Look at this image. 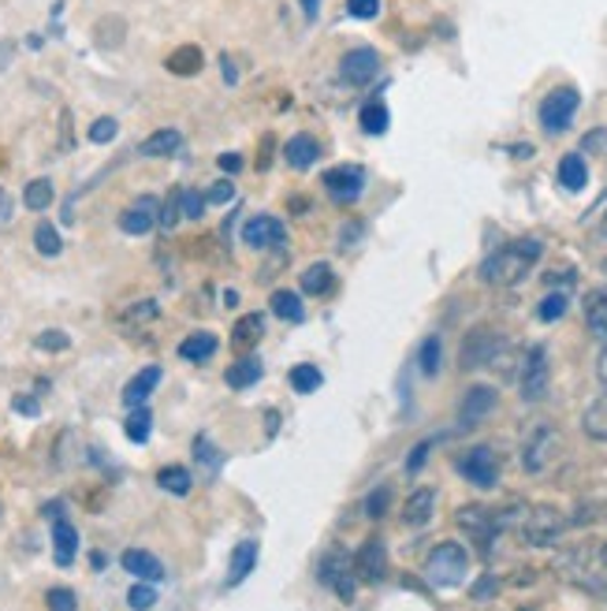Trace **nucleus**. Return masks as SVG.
<instances>
[{"label": "nucleus", "instance_id": "27", "mask_svg": "<svg viewBox=\"0 0 607 611\" xmlns=\"http://www.w3.org/2000/svg\"><path fill=\"white\" fill-rule=\"evenodd\" d=\"M164 68H168L172 76H179V79L198 76V71H201V49H198V45H179L176 53H168Z\"/></svg>", "mask_w": 607, "mask_h": 611}, {"label": "nucleus", "instance_id": "5", "mask_svg": "<svg viewBox=\"0 0 607 611\" xmlns=\"http://www.w3.org/2000/svg\"><path fill=\"white\" fill-rule=\"evenodd\" d=\"M563 530H567L563 511H556V507H548V504L533 507V511L526 515V522H522V537H526V544H537V549L551 544Z\"/></svg>", "mask_w": 607, "mask_h": 611}, {"label": "nucleus", "instance_id": "20", "mask_svg": "<svg viewBox=\"0 0 607 611\" xmlns=\"http://www.w3.org/2000/svg\"><path fill=\"white\" fill-rule=\"evenodd\" d=\"M257 567V541H238L227 560V586H243Z\"/></svg>", "mask_w": 607, "mask_h": 611}, {"label": "nucleus", "instance_id": "37", "mask_svg": "<svg viewBox=\"0 0 607 611\" xmlns=\"http://www.w3.org/2000/svg\"><path fill=\"white\" fill-rule=\"evenodd\" d=\"M320 384H325V377H320V369H317V366L302 362V366H294V369H291V388H294V392H299V395L317 392Z\"/></svg>", "mask_w": 607, "mask_h": 611}, {"label": "nucleus", "instance_id": "56", "mask_svg": "<svg viewBox=\"0 0 607 611\" xmlns=\"http://www.w3.org/2000/svg\"><path fill=\"white\" fill-rule=\"evenodd\" d=\"M220 76H224V82H227V87H235V82H238V71H235V64L227 60V57H220Z\"/></svg>", "mask_w": 607, "mask_h": 611}, {"label": "nucleus", "instance_id": "52", "mask_svg": "<svg viewBox=\"0 0 607 611\" xmlns=\"http://www.w3.org/2000/svg\"><path fill=\"white\" fill-rule=\"evenodd\" d=\"M12 411H15V414H26V418H38V414H42V403L31 400V395H15V400H12Z\"/></svg>", "mask_w": 607, "mask_h": 611}, {"label": "nucleus", "instance_id": "22", "mask_svg": "<svg viewBox=\"0 0 607 611\" xmlns=\"http://www.w3.org/2000/svg\"><path fill=\"white\" fill-rule=\"evenodd\" d=\"M585 325L596 339H604L607 344V291L604 287H596V291L585 295Z\"/></svg>", "mask_w": 607, "mask_h": 611}, {"label": "nucleus", "instance_id": "43", "mask_svg": "<svg viewBox=\"0 0 607 611\" xmlns=\"http://www.w3.org/2000/svg\"><path fill=\"white\" fill-rule=\"evenodd\" d=\"M34 347H38V350H49V355H57V350H68V347H71V336H68V332H60V328H45V332H38Z\"/></svg>", "mask_w": 607, "mask_h": 611}, {"label": "nucleus", "instance_id": "1", "mask_svg": "<svg viewBox=\"0 0 607 611\" xmlns=\"http://www.w3.org/2000/svg\"><path fill=\"white\" fill-rule=\"evenodd\" d=\"M540 254H545V243H540V239H514V243L500 246L495 254L485 257L481 280L492 287H514L533 273V265L540 262Z\"/></svg>", "mask_w": 607, "mask_h": 611}, {"label": "nucleus", "instance_id": "24", "mask_svg": "<svg viewBox=\"0 0 607 611\" xmlns=\"http://www.w3.org/2000/svg\"><path fill=\"white\" fill-rule=\"evenodd\" d=\"M432 507H436V493H432V488H418V493H413L407 504H402V522L407 526H425L429 518H432Z\"/></svg>", "mask_w": 607, "mask_h": 611}, {"label": "nucleus", "instance_id": "19", "mask_svg": "<svg viewBox=\"0 0 607 611\" xmlns=\"http://www.w3.org/2000/svg\"><path fill=\"white\" fill-rule=\"evenodd\" d=\"M161 377H164V369L161 366H145L142 373H135L131 381H127V388H124V403L131 406H145V400H150L153 395V388L161 384Z\"/></svg>", "mask_w": 607, "mask_h": 611}, {"label": "nucleus", "instance_id": "61", "mask_svg": "<svg viewBox=\"0 0 607 611\" xmlns=\"http://www.w3.org/2000/svg\"><path fill=\"white\" fill-rule=\"evenodd\" d=\"M600 563H604V567H607V541H604V549H600Z\"/></svg>", "mask_w": 607, "mask_h": 611}, {"label": "nucleus", "instance_id": "3", "mask_svg": "<svg viewBox=\"0 0 607 611\" xmlns=\"http://www.w3.org/2000/svg\"><path fill=\"white\" fill-rule=\"evenodd\" d=\"M563 459V433L551 422H537L522 440V466L526 474H548Z\"/></svg>", "mask_w": 607, "mask_h": 611}, {"label": "nucleus", "instance_id": "14", "mask_svg": "<svg viewBox=\"0 0 607 611\" xmlns=\"http://www.w3.org/2000/svg\"><path fill=\"white\" fill-rule=\"evenodd\" d=\"M495 403H500L495 388H489V384L470 388V392H466V400H463V406H458V425H463V429H474L477 422H485L495 411Z\"/></svg>", "mask_w": 607, "mask_h": 611}, {"label": "nucleus", "instance_id": "34", "mask_svg": "<svg viewBox=\"0 0 607 611\" xmlns=\"http://www.w3.org/2000/svg\"><path fill=\"white\" fill-rule=\"evenodd\" d=\"M23 206L31 212H45L52 206V183L49 180H31L23 187Z\"/></svg>", "mask_w": 607, "mask_h": 611}, {"label": "nucleus", "instance_id": "38", "mask_svg": "<svg viewBox=\"0 0 607 611\" xmlns=\"http://www.w3.org/2000/svg\"><path fill=\"white\" fill-rule=\"evenodd\" d=\"M34 246H38V254H45V257H57L63 250V239H60V231L49 224V220H42V224L34 228Z\"/></svg>", "mask_w": 607, "mask_h": 611}, {"label": "nucleus", "instance_id": "29", "mask_svg": "<svg viewBox=\"0 0 607 611\" xmlns=\"http://www.w3.org/2000/svg\"><path fill=\"white\" fill-rule=\"evenodd\" d=\"M261 332H265L261 313H243V318L235 321V328H232V344L238 350H246V347H254L257 339H261Z\"/></svg>", "mask_w": 607, "mask_h": 611}, {"label": "nucleus", "instance_id": "39", "mask_svg": "<svg viewBox=\"0 0 607 611\" xmlns=\"http://www.w3.org/2000/svg\"><path fill=\"white\" fill-rule=\"evenodd\" d=\"M183 220V191L176 187L168 194V198L161 201V212H157V224L164 228V231H172Z\"/></svg>", "mask_w": 607, "mask_h": 611}, {"label": "nucleus", "instance_id": "50", "mask_svg": "<svg viewBox=\"0 0 607 611\" xmlns=\"http://www.w3.org/2000/svg\"><path fill=\"white\" fill-rule=\"evenodd\" d=\"M347 12L354 20H376L381 15V0H347Z\"/></svg>", "mask_w": 607, "mask_h": 611}, {"label": "nucleus", "instance_id": "8", "mask_svg": "<svg viewBox=\"0 0 607 611\" xmlns=\"http://www.w3.org/2000/svg\"><path fill=\"white\" fill-rule=\"evenodd\" d=\"M320 581H325L339 600H351L354 597V560H347V552L332 549L320 560Z\"/></svg>", "mask_w": 607, "mask_h": 611}, {"label": "nucleus", "instance_id": "58", "mask_svg": "<svg viewBox=\"0 0 607 611\" xmlns=\"http://www.w3.org/2000/svg\"><path fill=\"white\" fill-rule=\"evenodd\" d=\"M12 53H15V45L12 42H0V71H4V64L12 60Z\"/></svg>", "mask_w": 607, "mask_h": 611}, {"label": "nucleus", "instance_id": "6", "mask_svg": "<svg viewBox=\"0 0 607 611\" xmlns=\"http://www.w3.org/2000/svg\"><path fill=\"white\" fill-rule=\"evenodd\" d=\"M339 76H343L347 87H370V82L381 76V53L362 45V49H351L343 60H339Z\"/></svg>", "mask_w": 607, "mask_h": 611}, {"label": "nucleus", "instance_id": "25", "mask_svg": "<svg viewBox=\"0 0 607 611\" xmlns=\"http://www.w3.org/2000/svg\"><path fill=\"white\" fill-rule=\"evenodd\" d=\"M332 287H336V273H332V265L328 262H314L306 273H302V291L306 295L325 299V295H332Z\"/></svg>", "mask_w": 607, "mask_h": 611}, {"label": "nucleus", "instance_id": "47", "mask_svg": "<svg viewBox=\"0 0 607 611\" xmlns=\"http://www.w3.org/2000/svg\"><path fill=\"white\" fill-rule=\"evenodd\" d=\"M567 313V295L563 291H556V295H548L545 302H540V310H537V318L540 321H559Z\"/></svg>", "mask_w": 607, "mask_h": 611}, {"label": "nucleus", "instance_id": "46", "mask_svg": "<svg viewBox=\"0 0 607 611\" xmlns=\"http://www.w3.org/2000/svg\"><path fill=\"white\" fill-rule=\"evenodd\" d=\"M116 135H119V124L113 116H101V119H94V127H90V142H97V146L113 142Z\"/></svg>", "mask_w": 607, "mask_h": 611}, {"label": "nucleus", "instance_id": "33", "mask_svg": "<svg viewBox=\"0 0 607 611\" xmlns=\"http://www.w3.org/2000/svg\"><path fill=\"white\" fill-rule=\"evenodd\" d=\"M150 425H153L150 406H135V411L127 414V422H124L127 440H131V443H145V440H150Z\"/></svg>", "mask_w": 607, "mask_h": 611}, {"label": "nucleus", "instance_id": "45", "mask_svg": "<svg viewBox=\"0 0 607 611\" xmlns=\"http://www.w3.org/2000/svg\"><path fill=\"white\" fill-rule=\"evenodd\" d=\"M195 456H198V462H206L209 474H217L220 462H224V456H220V451L213 448V440H209V437H198L195 440Z\"/></svg>", "mask_w": 607, "mask_h": 611}, {"label": "nucleus", "instance_id": "11", "mask_svg": "<svg viewBox=\"0 0 607 611\" xmlns=\"http://www.w3.org/2000/svg\"><path fill=\"white\" fill-rule=\"evenodd\" d=\"M325 191L332 194L336 201H358L365 191V172L358 164H336V169L325 172Z\"/></svg>", "mask_w": 607, "mask_h": 611}, {"label": "nucleus", "instance_id": "54", "mask_svg": "<svg viewBox=\"0 0 607 611\" xmlns=\"http://www.w3.org/2000/svg\"><path fill=\"white\" fill-rule=\"evenodd\" d=\"M217 164H220V172L235 175L238 169H243V157H238V153H220V157H217Z\"/></svg>", "mask_w": 607, "mask_h": 611}, {"label": "nucleus", "instance_id": "12", "mask_svg": "<svg viewBox=\"0 0 607 611\" xmlns=\"http://www.w3.org/2000/svg\"><path fill=\"white\" fill-rule=\"evenodd\" d=\"M384 574H388V549H384L381 537H370L354 555V578H362L373 586V581H381Z\"/></svg>", "mask_w": 607, "mask_h": 611}, {"label": "nucleus", "instance_id": "7", "mask_svg": "<svg viewBox=\"0 0 607 611\" xmlns=\"http://www.w3.org/2000/svg\"><path fill=\"white\" fill-rule=\"evenodd\" d=\"M458 474L477 488H492L500 481V459H495L492 448H474L458 459Z\"/></svg>", "mask_w": 607, "mask_h": 611}, {"label": "nucleus", "instance_id": "53", "mask_svg": "<svg viewBox=\"0 0 607 611\" xmlns=\"http://www.w3.org/2000/svg\"><path fill=\"white\" fill-rule=\"evenodd\" d=\"M429 448H432V440L418 443V448L410 451V459H407V470H410V474H413V470H421V466H425V456H429Z\"/></svg>", "mask_w": 607, "mask_h": 611}, {"label": "nucleus", "instance_id": "57", "mask_svg": "<svg viewBox=\"0 0 607 611\" xmlns=\"http://www.w3.org/2000/svg\"><path fill=\"white\" fill-rule=\"evenodd\" d=\"M299 4H302V15H306V20L314 23L317 12H320V0H299Z\"/></svg>", "mask_w": 607, "mask_h": 611}, {"label": "nucleus", "instance_id": "4", "mask_svg": "<svg viewBox=\"0 0 607 611\" xmlns=\"http://www.w3.org/2000/svg\"><path fill=\"white\" fill-rule=\"evenodd\" d=\"M577 105H582V97H577L574 87L551 90V94L540 101V127H545L548 135H563L577 113Z\"/></svg>", "mask_w": 607, "mask_h": 611}, {"label": "nucleus", "instance_id": "32", "mask_svg": "<svg viewBox=\"0 0 607 611\" xmlns=\"http://www.w3.org/2000/svg\"><path fill=\"white\" fill-rule=\"evenodd\" d=\"M157 485L164 488V493H172V496H187L190 485H195V477H190L187 466H164L157 474Z\"/></svg>", "mask_w": 607, "mask_h": 611}, {"label": "nucleus", "instance_id": "17", "mask_svg": "<svg viewBox=\"0 0 607 611\" xmlns=\"http://www.w3.org/2000/svg\"><path fill=\"white\" fill-rule=\"evenodd\" d=\"M119 563H124V570L135 574L138 581H150V586L153 581H164V563L145 549H127L119 555Z\"/></svg>", "mask_w": 607, "mask_h": 611}, {"label": "nucleus", "instance_id": "59", "mask_svg": "<svg viewBox=\"0 0 607 611\" xmlns=\"http://www.w3.org/2000/svg\"><path fill=\"white\" fill-rule=\"evenodd\" d=\"M600 381H604V388H607V350L600 355Z\"/></svg>", "mask_w": 607, "mask_h": 611}, {"label": "nucleus", "instance_id": "48", "mask_svg": "<svg viewBox=\"0 0 607 611\" xmlns=\"http://www.w3.org/2000/svg\"><path fill=\"white\" fill-rule=\"evenodd\" d=\"M201 212H206V194L183 191V220H201Z\"/></svg>", "mask_w": 607, "mask_h": 611}, {"label": "nucleus", "instance_id": "9", "mask_svg": "<svg viewBox=\"0 0 607 611\" xmlns=\"http://www.w3.org/2000/svg\"><path fill=\"white\" fill-rule=\"evenodd\" d=\"M283 239H288V224L280 217H272V212H257V217L243 224V243L250 250H272Z\"/></svg>", "mask_w": 607, "mask_h": 611}, {"label": "nucleus", "instance_id": "2", "mask_svg": "<svg viewBox=\"0 0 607 611\" xmlns=\"http://www.w3.org/2000/svg\"><path fill=\"white\" fill-rule=\"evenodd\" d=\"M470 574V552L455 541H440L436 549L425 555V581L436 589H455Z\"/></svg>", "mask_w": 607, "mask_h": 611}, {"label": "nucleus", "instance_id": "16", "mask_svg": "<svg viewBox=\"0 0 607 611\" xmlns=\"http://www.w3.org/2000/svg\"><path fill=\"white\" fill-rule=\"evenodd\" d=\"M458 526H463L477 544H489L492 537L500 533L503 518H495L492 511H485V507H463V511H458Z\"/></svg>", "mask_w": 607, "mask_h": 611}, {"label": "nucleus", "instance_id": "49", "mask_svg": "<svg viewBox=\"0 0 607 611\" xmlns=\"http://www.w3.org/2000/svg\"><path fill=\"white\" fill-rule=\"evenodd\" d=\"M388 504H392V493H388V485H381L376 493H370V499H365V515L381 518L384 511H388Z\"/></svg>", "mask_w": 607, "mask_h": 611}, {"label": "nucleus", "instance_id": "31", "mask_svg": "<svg viewBox=\"0 0 607 611\" xmlns=\"http://www.w3.org/2000/svg\"><path fill=\"white\" fill-rule=\"evenodd\" d=\"M272 313L276 318H283V321H291V325H299L302 318H306V310H302V299L294 291H288V287H280V291H272Z\"/></svg>", "mask_w": 607, "mask_h": 611}, {"label": "nucleus", "instance_id": "21", "mask_svg": "<svg viewBox=\"0 0 607 611\" xmlns=\"http://www.w3.org/2000/svg\"><path fill=\"white\" fill-rule=\"evenodd\" d=\"M283 157H288L291 169L306 172L310 164H314L317 157H320V146H317V138H314V135H294L291 142L283 146Z\"/></svg>", "mask_w": 607, "mask_h": 611}, {"label": "nucleus", "instance_id": "55", "mask_svg": "<svg viewBox=\"0 0 607 611\" xmlns=\"http://www.w3.org/2000/svg\"><path fill=\"white\" fill-rule=\"evenodd\" d=\"M12 198H8V191H0V228H8L12 224Z\"/></svg>", "mask_w": 607, "mask_h": 611}, {"label": "nucleus", "instance_id": "36", "mask_svg": "<svg viewBox=\"0 0 607 611\" xmlns=\"http://www.w3.org/2000/svg\"><path fill=\"white\" fill-rule=\"evenodd\" d=\"M227 388H250L261 381V362H254V358H243V362L227 366Z\"/></svg>", "mask_w": 607, "mask_h": 611}, {"label": "nucleus", "instance_id": "42", "mask_svg": "<svg viewBox=\"0 0 607 611\" xmlns=\"http://www.w3.org/2000/svg\"><path fill=\"white\" fill-rule=\"evenodd\" d=\"M161 318V306L153 299H142V302H131L124 313H119V321H127V325H135V321H153Z\"/></svg>", "mask_w": 607, "mask_h": 611}, {"label": "nucleus", "instance_id": "13", "mask_svg": "<svg viewBox=\"0 0 607 611\" xmlns=\"http://www.w3.org/2000/svg\"><path fill=\"white\" fill-rule=\"evenodd\" d=\"M157 212H161V201L142 194L135 206H127L119 212V231H124V235H145V231L157 228Z\"/></svg>", "mask_w": 607, "mask_h": 611}, {"label": "nucleus", "instance_id": "44", "mask_svg": "<svg viewBox=\"0 0 607 611\" xmlns=\"http://www.w3.org/2000/svg\"><path fill=\"white\" fill-rule=\"evenodd\" d=\"M45 604H49V611H79V597L68 586H57L45 592Z\"/></svg>", "mask_w": 607, "mask_h": 611}, {"label": "nucleus", "instance_id": "10", "mask_svg": "<svg viewBox=\"0 0 607 611\" xmlns=\"http://www.w3.org/2000/svg\"><path fill=\"white\" fill-rule=\"evenodd\" d=\"M518 384H522V400L526 403H537L548 395V350L545 347H533L526 355Z\"/></svg>", "mask_w": 607, "mask_h": 611}, {"label": "nucleus", "instance_id": "41", "mask_svg": "<svg viewBox=\"0 0 607 611\" xmlns=\"http://www.w3.org/2000/svg\"><path fill=\"white\" fill-rule=\"evenodd\" d=\"M127 604H131V611H150L157 604V589L150 581H135L131 592H127Z\"/></svg>", "mask_w": 607, "mask_h": 611}, {"label": "nucleus", "instance_id": "51", "mask_svg": "<svg viewBox=\"0 0 607 611\" xmlns=\"http://www.w3.org/2000/svg\"><path fill=\"white\" fill-rule=\"evenodd\" d=\"M232 198H235V183L232 180L213 183V187H209V194H206V201H213V206H227Z\"/></svg>", "mask_w": 607, "mask_h": 611}, {"label": "nucleus", "instance_id": "30", "mask_svg": "<svg viewBox=\"0 0 607 611\" xmlns=\"http://www.w3.org/2000/svg\"><path fill=\"white\" fill-rule=\"evenodd\" d=\"M559 183H563L567 191H582L588 183V169H585V157L582 153H567L563 161H559Z\"/></svg>", "mask_w": 607, "mask_h": 611}, {"label": "nucleus", "instance_id": "28", "mask_svg": "<svg viewBox=\"0 0 607 611\" xmlns=\"http://www.w3.org/2000/svg\"><path fill=\"white\" fill-rule=\"evenodd\" d=\"M582 425H585V433H588V437H593V440L607 443V392H604V395H596V400L585 406Z\"/></svg>", "mask_w": 607, "mask_h": 611}, {"label": "nucleus", "instance_id": "40", "mask_svg": "<svg viewBox=\"0 0 607 611\" xmlns=\"http://www.w3.org/2000/svg\"><path fill=\"white\" fill-rule=\"evenodd\" d=\"M440 355H444V344H440V336H429L425 344H421V350H418V366H421V373H425V377H436V369H440Z\"/></svg>", "mask_w": 607, "mask_h": 611}, {"label": "nucleus", "instance_id": "60", "mask_svg": "<svg viewBox=\"0 0 607 611\" xmlns=\"http://www.w3.org/2000/svg\"><path fill=\"white\" fill-rule=\"evenodd\" d=\"M600 231H604V239H607V209H604V217H600Z\"/></svg>", "mask_w": 607, "mask_h": 611}, {"label": "nucleus", "instance_id": "18", "mask_svg": "<svg viewBox=\"0 0 607 611\" xmlns=\"http://www.w3.org/2000/svg\"><path fill=\"white\" fill-rule=\"evenodd\" d=\"M75 555H79V530L68 518H57L52 522V560H57V567H71Z\"/></svg>", "mask_w": 607, "mask_h": 611}, {"label": "nucleus", "instance_id": "23", "mask_svg": "<svg viewBox=\"0 0 607 611\" xmlns=\"http://www.w3.org/2000/svg\"><path fill=\"white\" fill-rule=\"evenodd\" d=\"M220 339L213 336V332H190L187 339L179 344V358H187V362H209V358L217 355Z\"/></svg>", "mask_w": 607, "mask_h": 611}, {"label": "nucleus", "instance_id": "35", "mask_svg": "<svg viewBox=\"0 0 607 611\" xmlns=\"http://www.w3.org/2000/svg\"><path fill=\"white\" fill-rule=\"evenodd\" d=\"M358 119H362V131L365 135H384V131H388V124H392L388 105H384V101H370Z\"/></svg>", "mask_w": 607, "mask_h": 611}, {"label": "nucleus", "instance_id": "15", "mask_svg": "<svg viewBox=\"0 0 607 611\" xmlns=\"http://www.w3.org/2000/svg\"><path fill=\"white\" fill-rule=\"evenodd\" d=\"M495 355H500V336L495 332H470L463 344V369H481L492 366Z\"/></svg>", "mask_w": 607, "mask_h": 611}, {"label": "nucleus", "instance_id": "26", "mask_svg": "<svg viewBox=\"0 0 607 611\" xmlns=\"http://www.w3.org/2000/svg\"><path fill=\"white\" fill-rule=\"evenodd\" d=\"M183 150V135L176 131V127H164V131L150 135L142 146H138V153L142 157H172Z\"/></svg>", "mask_w": 607, "mask_h": 611}]
</instances>
